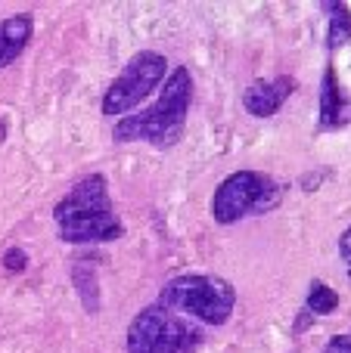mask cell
<instances>
[{"mask_svg":"<svg viewBox=\"0 0 351 353\" xmlns=\"http://www.w3.org/2000/svg\"><path fill=\"white\" fill-rule=\"evenodd\" d=\"M53 220L59 239L68 245H97L122 239L124 226L115 214L109 195V180L103 174H87L68 189L66 199L56 201Z\"/></svg>","mask_w":351,"mask_h":353,"instance_id":"6da1fadb","label":"cell"},{"mask_svg":"<svg viewBox=\"0 0 351 353\" xmlns=\"http://www.w3.org/2000/svg\"><path fill=\"white\" fill-rule=\"evenodd\" d=\"M190 105H193V74L187 65H178L168 74L159 99L149 109L118 118L115 128H112V140L149 143V146H159V149H171L184 137Z\"/></svg>","mask_w":351,"mask_h":353,"instance_id":"7a4b0ae2","label":"cell"},{"mask_svg":"<svg viewBox=\"0 0 351 353\" xmlns=\"http://www.w3.org/2000/svg\"><path fill=\"white\" fill-rule=\"evenodd\" d=\"M159 304L174 313L196 319L202 325H224L234 316L236 288L221 276L209 273H184L162 285Z\"/></svg>","mask_w":351,"mask_h":353,"instance_id":"3957f363","label":"cell"},{"mask_svg":"<svg viewBox=\"0 0 351 353\" xmlns=\"http://www.w3.org/2000/svg\"><path fill=\"white\" fill-rule=\"evenodd\" d=\"M202 341L205 335L196 323L155 301L131 319L124 353H199Z\"/></svg>","mask_w":351,"mask_h":353,"instance_id":"277c9868","label":"cell"},{"mask_svg":"<svg viewBox=\"0 0 351 353\" xmlns=\"http://www.w3.org/2000/svg\"><path fill=\"white\" fill-rule=\"evenodd\" d=\"M283 195V186L258 171H236L230 174L211 199V214L221 226H230L249 214H267Z\"/></svg>","mask_w":351,"mask_h":353,"instance_id":"5b68a950","label":"cell"},{"mask_svg":"<svg viewBox=\"0 0 351 353\" xmlns=\"http://www.w3.org/2000/svg\"><path fill=\"white\" fill-rule=\"evenodd\" d=\"M168 72V59L155 50H140L128 59L115 81L103 93V115H131V109L143 103Z\"/></svg>","mask_w":351,"mask_h":353,"instance_id":"8992f818","label":"cell"},{"mask_svg":"<svg viewBox=\"0 0 351 353\" xmlns=\"http://www.w3.org/2000/svg\"><path fill=\"white\" fill-rule=\"evenodd\" d=\"M296 81L290 74H277V78H258L246 87L243 93V109L255 118H271L283 109V103L292 97Z\"/></svg>","mask_w":351,"mask_h":353,"instance_id":"52a82bcc","label":"cell"},{"mask_svg":"<svg viewBox=\"0 0 351 353\" xmlns=\"http://www.w3.org/2000/svg\"><path fill=\"white\" fill-rule=\"evenodd\" d=\"M31 34H35V19L28 12H12L0 22V68L12 65L25 53Z\"/></svg>","mask_w":351,"mask_h":353,"instance_id":"ba28073f","label":"cell"},{"mask_svg":"<svg viewBox=\"0 0 351 353\" xmlns=\"http://www.w3.org/2000/svg\"><path fill=\"white\" fill-rule=\"evenodd\" d=\"M351 121V103L342 93L339 81H336V68H323L321 81V128H342Z\"/></svg>","mask_w":351,"mask_h":353,"instance_id":"9c48e42d","label":"cell"},{"mask_svg":"<svg viewBox=\"0 0 351 353\" xmlns=\"http://www.w3.org/2000/svg\"><path fill=\"white\" fill-rule=\"evenodd\" d=\"M72 282H75V292H78V301L93 316V313L99 310V267H97V261H91V257L75 261L72 263Z\"/></svg>","mask_w":351,"mask_h":353,"instance_id":"30bf717a","label":"cell"},{"mask_svg":"<svg viewBox=\"0 0 351 353\" xmlns=\"http://www.w3.org/2000/svg\"><path fill=\"white\" fill-rule=\"evenodd\" d=\"M323 12H330V25H327L330 50H336L345 41H351V12H348V6L339 3V0H330V3H323Z\"/></svg>","mask_w":351,"mask_h":353,"instance_id":"8fae6325","label":"cell"},{"mask_svg":"<svg viewBox=\"0 0 351 353\" xmlns=\"http://www.w3.org/2000/svg\"><path fill=\"white\" fill-rule=\"evenodd\" d=\"M336 307H339V294L333 292V288L327 285V282L314 279L308 288V301H305V310L311 313V316H327V313H333Z\"/></svg>","mask_w":351,"mask_h":353,"instance_id":"7c38bea8","label":"cell"},{"mask_svg":"<svg viewBox=\"0 0 351 353\" xmlns=\"http://www.w3.org/2000/svg\"><path fill=\"white\" fill-rule=\"evenodd\" d=\"M3 267L10 270V273H22V270L28 267V254H25L22 248H10L3 254Z\"/></svg>","mask_w":351,"mask_h":353,"instance_id":"4fadbf2b","label":"cell"},{"mask_svg":"<svg viewBox=\"0 0 351 353\" xmlns=\"http://www.w3.org/2000/svg\"><path fill=\"white\" fill-rule=\"evenodd\" d=\"M323 353H351V335H336L327 341Z\"/></svg>","mask_w":351,"mask_h":353,"instance_id":"5bb4252c","label":"cell"},{"mask_svg":"<svg viewBox=\"0 0 351 353\" xmlns=\"http://www.w3.org/2000/svg\"><path fill=\"white\" fill-rule=\"evenodd\" d=\"M339 254H342V261H345L348 276H351V226L342 232V239H339Z\"/></svg>","mask_w":351,"mask_h":353,"instance_id":"9a60e30c","label":"cell"}]
</instances>
